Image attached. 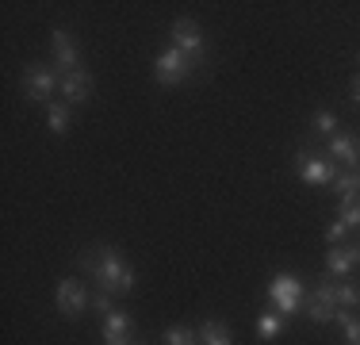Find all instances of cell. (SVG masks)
<instances>
[{
	"label": "cell",
	"instance_id": "3957f363",
	"mask_svg": "<svg viewBox=\"0 0 360 345\" xmlns=\"http://www.w3.org/2000/svg\"><path fill=\"white\" fill-rule=\"evenodd\" d=\"M54 81H62V73H54L50 65H27L23 69V96L35 108H50V96H54Z\"/></svg>",
	"mask_w": 360,
	"mask_h": 345
},
{
	"label": "cell",
	"instance_id": "44dd1931",
	"mask_svg": "<svg viewBox=\"0 0 360 345\" xmlns=\"http://www.w3.org/2000/svg\"><path fill=\"white\" fill-rule=\"evenodd\" d=\"M311 123H314V131H319V134H330V131H338V115H333V111H319V115H314Z\"/></svg>",
	"mask_w": 360,
	"mask_h": 345
},
{
	"label": "cell",
	"instance_id": "7c38bea8",
	"mask_svg": "<svg viewBox=\"0 0 360 345\" xmlns=\"http://www.w3.org/2000/svg\"><path fill=\"white\" fill-rule=\"evenodd\" d=\"M356 265H360V246H338L326 257V276H341V280H345Z\"/></svg>",
	"mask_w": 360,
	"mask_h": 345
},
{
	"label": "cell",
	"instance_id": "277c9868",
	"mask_svg": "<svg viewBox=\"0 0 360 345\" xmlns=\"http://www.w3.org/2000/svg\"><path fill=\"white\" fill-rule=\"evenodd\" d=\"M295 169H299V177H303L307 184H333V177H338V169L330 165V158L307 150V146L295 150Z\"/></svg>",
	"mask_w": 360,
	"mask_h": 345
},
{
	"label": "cell",
	"instance_id": "d6986e66",
	"mask_svg": "<svg viewBox=\"0 0 360 345\" xmlns=\"http://www.w3.org/2000/svg\"><path fill=\"white\" fill-rule=\"evenodd\" d=\"M338 222H341L345 230H360V200H353V203H345V207H341Z\"/></svg>",
	"mask_w": 360,
	"mask_h": 345
},
{
	"label": "cell",
	"instance_id": "5bb4252c",
	"mask_svg": "<svg viewBox=\"0 0 360 345\" xmlns=\"http://www.w3.org/2000/svg\"><path fill=\"white\" fill-rule=\"evenodd\" d=\"M333 192H338L341 207L353 203V200H356V192H360V177H356L353 169H349V172H338V177H333Z\"/></svg>",
	"mask_w": 360,
	"mask_h": 345
},
{
	"label": "cell",
	"instance_id": "ba28073f",
	"mask_svg": "<svg viewBox=\"0 0 360 345\" xmlns=\"http://www.w3.org/2000/svg\"><path fill=\"white\" fill-rule=\"evenodd\" d=\"M58 89H62V96L70 104H89L92 92H96V81H92L89 69H77V73H62Z\"/></svg>",
	"mask_w": 360,
	"mask_h": 345
},
{
	"label": "cell",
	"instance_id": "52a82bcc",
	"mask_svg": "<svg viewBox=\"0 0 360 345\" xmlns=\"http://www.w3.org/2000/svg\"><path fill=\"white\" fill-rule=\"evenodd\" d=\"M307 318L311 322H319V326H326L333 318V310H338V303H333V284H330V276H322L319 284H314V291L307 296Z\"/></svg>",
	"mask_w": 360,
	"mask_h": 345
},
{
	"label": "cell",
	"instance_id": "7402d4cb",
	"mask_svg": "<svg viewBox=\"0 0 360 345\" xmlns=\"http://www.w3.org/2000/svg\"><path fill=\"white\" fill-rule=\"evenodd\" d=\"M92 307L104 310V315H111V310H115V307H111V296H108V291H96V296H92Z\"/></svg>",
	"mask_w": 360,
	"mask_h": 345
},
{
	"label": "cell",
	"instance_id": "5b68a950",
	"mask_svg": "<svg viewBox=\"0 0 360 345\" xmlns=\"http://www.w3.org/2000/svg\"><path fill=\"white\" fill-rule=\"evenodd\" d=\"M269 299L276 303L280 315H291V310H299V303H303V284H299V276H291V272L272 276Z\"/></svg>",
	"mask_w": 360,
	"mask_h": 345
},
{
	"label": "cell",
	"instance_id": "e0dca14e",
	"mask_svg": "<svg viewBox=\"0 0 360 345\" xmlns=\"http://www.w3.org/2000/svg\"><path fill=\"white\" fill-rule=\"evenodd\" d=\"M257 334H261L264 341L280 338V334H284V315H269V310H264V315L257 318Z\"/></svg>",
	"mask_w": 360,
	"mask_h": 345
},
{
	"label": "cell",
	"instance_id": "9c48e42d",
	"mask_svg": "<svg viewBox=\"0 0 360 345\" xmlns=\"http://www.w3.org/2000/svg\"><path fill=\"white\" fill-rule=\"evenodd\" d=\"M54 299H58L62 318H77L84 307L92 303V299L84 296V284H81V280H62V284H58V296H54Z\"/></svg>",
	"mask_w": 360,
	"mask_h": 345
},
{
	"label": "cell",
	"instance_id": "603a6c76",
	"mask_svg": "<svg viewBox=\"0 0 360 345\" xmlns=\"http://www.w3.org/2000/svg\"><path fill=\"white\" fill-rule=\"evenodd\" d=\"M341 234H345V227H341V222H330V227H326V242H338Z\"/></svg>",
	"mask_w": 360,
	"mask_h": 345
},
{
	"label": "cell",
	"instance_id": "8992f818",
	"mask_svg": "<svg viewBox=\"0 0 360 345\" xmlns=\"http://www.w3.org/2000/svg\"><path fill=\"white\" fill-rule=\"evenodd\" d=\"M195 69H192V62H188L184 54H180L176 46H169L165 54L158 58V65H153V77H158L161 84H180V81H188Z\"/></svg>",
	"mask_w": 360,
	"mask_h": 345
},
{
	"label": "cell",
	"instance_id": "8fae6325",
	"mask_svg": "<svg viewBox=\"0 0 360 345\" xmlns=\"http://www.w3.org/2000/svg\"><path fill=\"white\" fill-rule=\"evenodd\" d=\"M330 158L341 161V165H349V169H356L360 165V138L349 134V131H338L330 138Z\"/></svg>",
	"mask_w": 360,
	"mask_h": 345
},
{
	"label": "cell",
	"instance_id": "4fadbf2b",
	"mask_svg": "<svg viewBox=\"0 0 360 345\" xmlns=\"http://www.w3.org/2000/svg\"><path fill=\"white\" fill-rule=\"evenodd\" d=\"M333 303L338 307H345V310H353V307H360V284L356 280H338L333 284Z\"/></svg>",
	"mask_w": 360,
	"mask_h": 345
},
{
	"label": "cell",
	"instance_id": "4316f807",
	"mask_svg": "<svg viewBox=\"0 0 360 345\" xmlns=\"http://www.w3.org/2000/svg\"><path fill=\"white\" fill-rule=\"evenodd\" d=\"M356 177H360V172H356Z\"/></svg>",
	"mask_w": 360,
	"mask_h": 345
},
{
	"label": "cell",
	"instance_id": "d4e9b609",
	"mask_svg": "<svg viewBox=\"0 0 360 345\" xmlns=\"http://www.w3.org/2000/svg\"><path fill=\"white\" fill-rule=\"evenodd\" d=\"M353 100L360 104V73H356V81H353Z\"/></svg>",
	"mask_w": 360,
	"mask_h": 345
},
{
	"label": "cell",
	"instance_id": "7a4b0ae2",
	"mask_svg": "<svg viewBox=\"0 0 360 345\" xmlns=\"http://www.w3.org/2000/svg\"><path fill=\"white\" fill-rule=\"evenodd\" d=\"M169 34H173V46L188 58V62H192L195 73H200L203 62H207V39H203L200 23H195V20H176L173 27H169Z\"/></svg>",
	"mask_w": 360,
	"mask_h": 345
},
{
	"label": "cell",
	"instance_id": "2e32d148",
	"mask_svg": "<svg viewBox=\"0 0 360 345\" xmlns=\"http://www.w3.org/2000/svg\"><path fill=\"white\" fill-rule=\"evenodd\" d=\"M104 338H131V315L127 310L104 315Z\"/></svg>",
	"mask_w": 360,
	"mask_h": 345
},
{
	"label": "cell",
	"instance_id": "30bf717a",
	"mask_svg": "<svg viewBox=\"0 0 360 345\" xmlns=\"http://www.w3.org/2000/svg\"><path fill=\"white\" fill-rule=\"evenodd\" d=\"M50 46H54V62H58L62 73H77V69H81V58H77V46H73L70 31L58 27L54 34H50Z\"/></svg>",
	"mask_w": 360,
	"mask_h": 345
},
{
	"label": "cell",
	"instance_id": "ac0fdd59",
	"mask_svg": "<svg viewBox=\"0 0 360 345\" xmlns=\"http://www.w3.org/2000/svg\"><path fill=\"white\" fill-rule=\"evenodd\" d=\"M46 127L54 134H65L70 131V108H65V104H50L46 108Z\"/></svg>",
	"mask_w": 360,
	"mask_h": 345
},
{
	"label": "cell",
	"instance_id": "ffe728a7",
	"mask_svg": "<svg viewBox=\"0 0 360 345\" xmlns=\"http://www.w3.org/2000/svg\"><path fill=\"white\" fill-rule=\"evenodd\" d=\"M195 341H200V338H195L188 326H169V330H165V345H195Z\"/></svg>",
	"mask_w": 360,
	"mask_h": 345
},
{
	"label": "cell",
	"instance_id": "6da1fadb",
	"mask_svg": "<svg viewBox=\"0 0 360 345\" xmlns=\"http://www.w3.org/2000/svg\"><path fill=\"white\" fill-rule=\"evenodd\" d=\"M77 269L89 276L100 291H115V296H131L134 291V269L123 261L115 246H96V249H84L77 253Z\"/></svg>",
	"mask_w": 360,
	"mask_h": 345
},
{
	"label": "cell",
	"instance_id": "484cf974",
	"mask_svg": "<svg viewBox=\"0 0 360 345\" xmlns=\"http://www.w3.org/2000/svg\"><path fill=\"white\" fill-rule=\"evenodd\" d=\"M195 345H203V341H195Z\"/></svg>",
	"mask_w": 360,
	"mask_h": 345
},
{
	"label": "cell",
	"instance_id": "9a60e30c",
	"mask_svg": "<svg viewBox=\"0 0 360 345\" xmlns=\"http://www.w3.org/2000/svg\"><path fill=\"white\" fill-rule=\"evenodd\" d=\"M200 341L203 345H234V338H230V326L219 322V318H211V322L200 326Z\"/></svg>",
	"mask_w": 360,
	"mask_h": 345
},
{
	"label": "cell",
	"instance_id": "cb8c5ba5",
	"mask_svg": "<svg viewBox=\"0 0 360 345\" xmlns=\"http://www.w3.org/2000/svg\"><path fill=\"white\" fill-rule=\"evenodd\" d=\"M345 338L353 341V345H360V322H356V318H353V322L345 326Z\"/></svg>",
	"mask_w": 360,
	"mask_h": 345
}]
</instances>
